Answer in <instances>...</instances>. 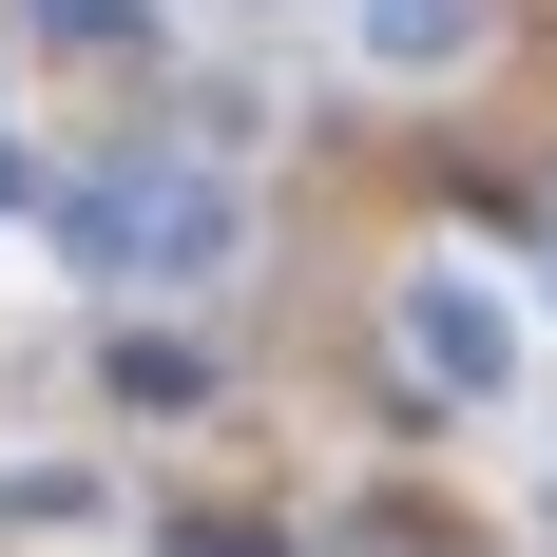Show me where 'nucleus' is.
<instances>
[{"instance_id": "obj_1", "label": "nucleus", "mask_w": 557, "mask_h": 557, "mask_svg": "<svg viewBox=\"0 0 557 557\" xmlns=\"http://www.w3.org/2000/svg\"><path fill=\"white\" fill-rule=\"evenodd\" d=\"M77 270H154V288H193V270H231V231H250V193L231 173H173V154H135V173H97L77 193Z\"/></svg>"}, {"instance_id": "obj_2", "label": "nucleus", "mask_w": 557, "mask_h": 557, "mask_svg": "<svg viewBox=\"0 0 557 557\" xmlns=\"http://www.w3.org/2000/svg\"><path fill=\"white\" fill-rule=\"evenodd\" d=\"M385 327H404V366H423L443 404H500L519 385V288H481V270H404Z\"/></svg>"}, {"instance_id": "obj_3", "label": "nucleus", "mask_w": 557, "mask_h": 557, "mask_svg": "<svg viewBox=\"0 0 557 557\" xmlns=\"http://www.w3.org/2000/svg\"><path fill=\"white\" fill-rule=\"evenodd\" d=\"M481 39H500V0H346V58L366 77H461Z\"/></svg>"}, {"instance_id": "obj_4", "label": "nucleus", "mask_w": 557, "mask_h": 557, "mask_svg": "<svg viewBox=\"0 0 557 557\" xmlns=\"http://www.w3.org/2000/svg\"><path fill=\"white\" fill-rule=\"evenodd\" d=\"M20 20H39V39H115V0H20Z\"/></svg>"}, {"instance_id": "obj_5", "label": "nucleus", "mask_w": 557, "mask_h": 557, "mask_svg": "<svg viewBox=\"0 0 557 557\" xmlns=\"http://www.w3.org/2000/svg\"><path fill=\"white\" fill-rule=\"evenodd\" d=\"M0 212H39V154H20V135H0Z\"/></svg>"}]
</instances>
